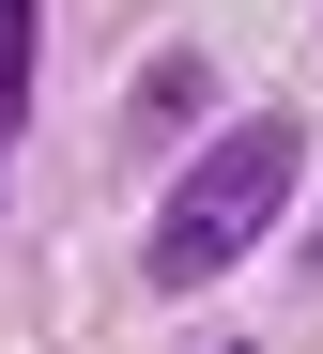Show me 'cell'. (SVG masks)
Returning a JSON list of instances; mask_svg holds the SVG:
<instances>
[{"label": "cell", "mask_w": 323, "mask_h": 354, "mask_svg": "<svg viewBox=\"0 0 323 354\" xmlns=\"http://www.w3.org/2000/svg\"><path fill=\"white\" fill-rule=\"evenodd\" d=\"M277 201H293V124H231V139L169 185V216H154V292L231 277L246 247H262V216H277Z\"/></svg>", "instance_id": "1"}, {"label": "cell", "mask_w": 323, "mask_h": 354, "mask_svg": "<svg viewBox=\"0 0 323 354\" xmlns=\"http://www.w3.org/2000/svg\"><path fill=\"white\" fill-rule=\"evenodd\" d=\"M31 124V0H0V139Z\"/></svg>", "instance_id": "2"}, {"label": "cell", "mask_w": 323, "mask_h": 354, "mask_svg": "<svg viewBox=\"0 0 323 354\" xmlns=\"http://www.w3.org/2000/svg\"><path fill=\"white\" fill-rule=\"evenodd\" d=\"M308 262H323V231H308Z\"/></svg>", "instance_id": "3"}]
</instances>
